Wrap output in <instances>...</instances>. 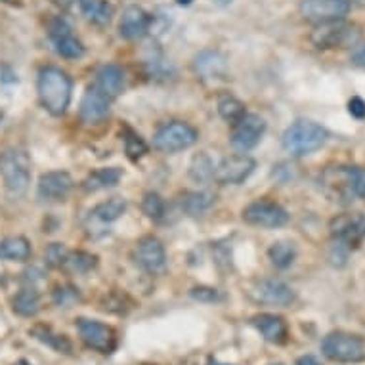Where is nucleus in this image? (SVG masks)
<instances>
[{
    "label": "nucleus",
    "mask_w": 365,
    "mask_h": 365,
    "mask_svg": "<svg viewBox=\"0 0 365 365\" xmlns=\"http://www.w3.org/2000/svg\"><path fill=\"white\" fill-rule=\"evenodd\" d=\"M123 142H125L126 155L130 157L132 161H136V159H140V157H144L148 153V144L140 138L136 132L130 130V128H125Z\"/></svg>",
    "instance_id": "nucleus-34"
},
{
    "label": "nucleus",
    "mask_w": 365,
    "mask_h": 365,
    "mask_svg": "<svg viewBox=\"0 0 365 365\" xmlns=\"http://www.w3.org/2000/svg\"><path fill=\"white\" fill-rule=\"evenodd\" d=\"M31 257V245L25 237H8L0 241V258L2 260H16V262H25Z\"/></svg>",
    "instance_id": "nucleus-28"
},
{
    "label": "nucleus",
    "mask_w": 365,
    "mask_h": 365,
    "mask_svg": "<svg viewBox=\"0 0 365 365\" xmlns=\"http://www.w3.org/2000/svg\"><path fill=\"white\" fill-rule=\"evenodd\" d=\"M134 258H136V264H138L140 268L148 272V274H151V276L163 274L165 268H167V252H165V247L153 235H145V237H142L136 243Z\"/></svg>",
    "instance_id": "nucleus-13"
},
{
    "label": "nucleus",
    "mask_w": 365,
    "mask_h": 365,
    "mask_svg": "<svg viewBox=\"0 0 365 365\" xmlns=\"http://www.w3.org/2000/svg\"><path fill=\"white\" fill-rule=\"evenodd\" d=\"M73 0H54V4H58V6H61V8H67L69 6V4H71Z\"/></svg>",
    "instance_id": "nucleus-44"
},
{
    "label": "nucleus",
    "mask_w": 365,
    "mask_h": 365,
    "mask_svg": "<svg viewBox=\"0 0 365 365\" xmlns=\"http://www.w3.org/2000/svg\"><path fill=\"white\" fill-rule=\"evenodd\" d=\"M243 220L247 224H251V226L276 230V227H282L287 224L289 215L282 205L260 199V201L247 205L245 210H243Z\"/></svg>",
    "instance_id": "nucleus-11"
},
{
    "label": "nucleus",
    "mask_w": 365,
    "mask_h": 365,
    "mask_svg": "<svg viewBox=\"0 0 365 365\" xmlns=\"http://www.w3.org/2000/svg\"><path fill=\"white\" fill-rule=\"evenodd\" d=\"M14 312L21 317H33L41 310V294L36 293V289L25 287L21 289L12 300Z\"/></svg>",
    "instance_id": "nucleus-27"
},
{
    "label": "nucleus",
    "mask_w": 365,
    "mask_h": 365,
    "mask_svg": "<svg viewBox=\"0 0 365 365\" xmlns=\"http://www.w3.org/2000/svg\"><path fill=\"white\" fill-rule=\"evenodd\" d=\"M212 2H216V4H220V6H226V4H230L232 0H212Z\"/></svg>",
    "instance_id": "nucleus-46"
},
{
    "label": "nucleus",
    "mask_w": 365,
    "mask_h": 365,
    "mask_svg": "<svg viewBox=\"0 0 365 365\" xmlns=\"http://www.w3.org/2000/svg\"><path fill=\"white\" fill-rule=\"evenodd\" d=\"M329 230L336 245L344 249H356L365 240V215L346 212V215L335 216L329 222Z\"/></svg>",
    "instance_id": "nucleus-8"
},
{
    "label": "nucleus",
    "mask_w": 365,
    "mask_h": 365,
    "mask_svg": "<svg viewBox=\"0 0 365 365\" xmlns=\"http://www.w3.org/2000/svg\"><path fill=\"white\" fill-rule=\"evenodd\" d=\"M94 86L98 90H102L108 98L115 100L125 88V71L115 63L102 66L96 73V84Z\"/></svg>",
    "instance_id": "nucleus-23"
},
{
    "label": "nucleus",
    "mask_w": 365,
    "mask_h": 365,
    "mask_svg": "<svg viewBox=\"0 0 365 365\" xmlns=\"http://www.w3.org/2000/svg\"><path fill=\"white\" fill-rule=\"evenodd\" d=\"M126 210V201L120 197H111L108 201H103L98 207L90 210L86 220H84V227L86 234L90 237H102L109 232V226L115 220H119L123 212Z\"/></svg>",
    "instance_id": "nucleus-9"
},
{
    "label": "nucleus",
    "mask_w": 365,
    "mask_h": 365,
    "mask_svg": "<svg viewBox=\"0 0 365 365\" xmlns=\"http://www.w3.org/2000/svg\"><path fill=\"white\" fill-rule=\"evenodd\" d=\"M73 178L66 170H52L38 180V195L44 201H63L71 193Z\"/></svg>",
    "instance_id": "nucleus-19"
},
{
    "label": "nucleus",
    "mask_w": 365,
    "mask_h": 365,
    "mask_svg": "<svg viewBox=\"0 0 365 365\" xmlns=\"http://www.w3.org/2000/svg\"><path fill=\"white\" fill-rule=\"evenodd\" d=\"M120 176H123V173L117 167L98 168V170L86 176V180L83 182V187L86 192H100V190H106V187L117 186Z\"/></svg>",
    "instance_id": "nucleus-26"
},
{
    "label": "nucleus",
    "mask_w": 365,
    "mask_h": 365,
    "mask_svg": "<svg viewBox=\"0 0 365 365\" xmlns=\"http://www.w3.org/2000/svg\"><path fill=\"white\" fill-rule=\"evenodd\" d=\"M195 142H197V130L192 125L182 123V120H173V123L163 125L155 132V138H153L155 150L163 151V153L184 151L192 148Z\"/></svg>",
    "instance_id": "nucleus-7"
},
{
    "label": "nucleus",
    "mask_w": 365,
    "mask_h": 365,
    "mask_svg": "<svg viewBox=\"0 0 365 365\" xmlns=\"http://www.w3.org/2000/svg\"><path fill=\"white\" fill-rule=\"evenodd\" d=\"M272 365H283V364H272Z\"/></svg>",
    "instance_id": "nucleus-50"
},
{
    "label": "nucleus",
    "mask_w": 365,
    "mask_h": 365,
    "mask_svg": "<svg viewBox=\"0 0 365 365\" xmlns=\"http://www.w3.org/2000/svg\"><path fill=\"white\" fill-rule=\"evenodd\" d=\"M77 329L84 344L96 352L111 354L117 348V333L113 331V327H109L102 322L81 317L77 322Z\"/></svg>",
    "instance_id": "nucleus-10"
},
{
    "label": "nucleus",
    "mask_w": 365,
    "mask_h": 365,
    "mask_svg": "<svg viewBox=\"0 0 365 365\" xmlns=\"http://www.w3.org/2000/svg\"><path fill=\"white\" fill-rule=\"evenodd\" d=\"M192 297L195 300H199V302H205V304H210V302H216V300L220 299V294H218V291L215 287H205V285L193 287Z\"/></svg>",
    "instance_id": "nucleus-39"
},
{
    "label": "nucleus",
    "mask_w": 365,
    "mask_h": 365,
    "mask_svg": "<svg viewBox=\"0 0 365 365\" xmlns=\"http://www.w3.org/2000/svg\"><path fill=\"white\" fill-rule=\"evenodd\" d=\"M212 174H215V167H212V163L207 155H197L193 157L192 167H190V176H192L195 182H207L209 178H212Z\"/></svg>",
    "instance_id": "nucleus-35"
},
{
    "label": "nucleus",
    "mask_w": 365,
    "mask_h": 365,
    "mask_svg": "<svg viewBox=\"0 0 365 365\" xmlns=\"http://www.w3.org/2000/svg\"><path fill=\"white\" fill-rule=\"evenodd\" d=\"M0 173L6 190L14 197H21L31 182V161L21 150H8L0 159Z\"/></svg>",
    "instance_id": "nucleus-5"
},
{
    "label": "nucleus",
    "mask_w": 365,
    "mask_h": 365,
    "mask_svg": "<svg viewBox=\"0 0 365 365\" xmlns=\"http://www.w3.org/2000/svg\"><path fill=\"white\" fill-rule=\"evenodd\" d=\"M249 297L258 304L268 306H279L285 308L294 300L293 289L289 287L287 283L279 282V279H262L257 282L249 289Z\"/></svg>",
    "instance_id": "nucleus-14"
},
{
    "label": "nucleus",
    "mask_w": 365,
    "mask_h": 365,
    "mask_svg": "<svg viewBox=\"0 0 365 365\" xmlns=\"http://www.w3.org/2000/svg\"><path fill=\"white\" fill-rule=\"evenodd\" d=\"M218 113H220L222 119L227 120V123H232V125H235L237 120L243 119L247 115L245 106L234 96H222L220 100H218Z\"/></svg>",
    "instance_id": "nucleus-32"
},
{
    "label": "nucleus",
    "mask_w": 365,
    "mask_h": 365,
    "mask_svg": "<svg viewBox=\"0 0 365 365\" xmlns=\"http://www.w3.org/2000/svg\"><path fill=\"white\" fill-rule=\"evenodd\" d=\"M150 25L151 16H148L140 6H128L120 18V36H125L126 41H138L150 33Z\"/></svg>",
    "instance_id": "nucleus-22"
},
{
    "label": "nucleus",
    "mask_w": 365,
    "mask_h": 365,
    "mask_svg": "<svg viewBox=\"0 0 365 365\" xmlns=\"http://www.w3.org/2000/svg\"><path fill=\"white\" fill-rule=\"evenodd\" d=\"M322 354L335 364H359L365 361V342L352 333L333 331L322 341Z\"/></svg>",
    "instance_id": "nucleus-4"
},
{
    "label": "nucleus",
    "mask_w": 365,
    "mask_h": 365,
    "mask_svg": "<svg viewBox=\"0 0 365 365\" xmlns=\"http://www.w3.org/2000/svg\"><path fill=\"white\" fill-rule=\"evenodd\" d=\"M268 257L276 268L285 269L294 262V258H297V249H294L293 243H289V241H277V243H274V245L269 247Z\"/></svg>",
    "instance_id": "nucleus-30"
},
{
    "label": "nucleus",
    "mask_w": 365,
    "mask_h": 365,
    "mask_svg": "<svg viewBox=\"0 0 365 365\" xmlns=\"http://www.w3.org/2000/svg\"><path fill=\"white\" fill-rule=\"evenodd\" d=\"M145 66L150 69V75H153L155 78L168 77L170 75V63L163 58V54H153L151 58H148Z\"/></svg>",
    "instance_id": "nucleus-38"
},
{
    "label": "nucleus",
    "mask_w": 365,
    "mask_h": 365,
    "mask_svg": "<svg viewBox=\"0 0 365 365\" xmlns=\"http://www.w3.org/2000/svg\"><path fill=\"white\" fill-rule=\"evenodd\" d=\"M14 365H33V364H29L27 359H19V361H16V364H14Z\"/></svg>",
    "instance_id": "nucleus-47"
},
{
    "label": "nucleus",
    "mask_w": 365,
    "mask_h": 365,
    "mask_svg": "<svg viewBox=\"0 0 365 365\" xmlns=\"http://www.w3.org/2000/svg\"><path fill=\"white\" fill-rule=\"evenodd\" d=\"M322 187L331 201L348 205L365 197V168L358 165H336L325 168Z\"/></svg>",
    "instance_id": "nucleus-1"
},
{
    "label": "nucleus",
    "mask_w": 365,
    "mask_h": 365,
    "mask_svg": "<svg viewBox=\"0 0 365 365\" xmlns=\"http://www.w3.org/2000/svg\"><path fill=\"white\" fill-rule=\"evenodd\" d=\"M38 98L44 109L54 117H60L67 111L71 102L73 83L71 77L60 67L48 66L38 73Z\"/></svg>",
    "instance_id": "nucleus-2"
},
{
    "label": "nucleus",
    "mask_w": 365,
    "mask_h": 365,
    "mask_svg": "<svg viewBox=\"0 0 365 365\" xmlns=\"http://www.w3.org/2000/svg\"><path fill=\"white\" fill-rule=\"evenodd\" d=\"M297 365H322L319 364V359L316 356H312V354H306V356H300L297 359Z\"/></svg>",
    "instance_id": "nucleus-42"
},
{
    "label": "nucleus",
    "mask_w": 365,
    "mask_h": 365,
    "mask_svg": "<svg viewBox=\"0 0 365 365\" xmlns=\"http://www.w3.org/2000/svg\"><path fill=\"white\" fill-rule=\"evenodd\" d=\"M193 69L203 81H222L227 75V61L216 50H203L195 56Z\"/></svg>",
    "instance_id": "nucleus-21"
},
{
    "label": "nucleus",
    "mask_w": 365,
    "mask_h": 365,
    "mask_svg": "<svg viewBox=\"0 0 365 365\" xmlns=\"http://www.w3.org/2000/svg\"><path fill=\"white\" fill-rule=\"evenodd\" d=\"M67 247L63 243H52L48 245V249L44 251V258H46V264L52 266V268H61L67 260Z\"/></svg>",
    "instance_id": "nucleus-36"
},
{
    "label": "nucleus",
    "mask_w": 365,
    "mask_h": 365,
    "mask_svg": "<svg viewBox=\"0 0 365 365\" xmlns=\"http://www.w3.org/2000/svg\"><path fill=\"white\" fill-rule=\"evenodd\" d=\"M359 29L356 25L344 24V21H329V24H319L312 31V44L319 50L331 48H348L356 46L359 42Z\"/></svg>",
    "instance_id": "nucleus-6"
},
{
    "label": "nucleus",
    "mask_w": 365,
    "mask_h": 365,
    "mask_svg": "<svg viewBox=\"0 0 365 365\" xmlns=\"http://www.w3.org/2000/svg\"><path fill=\"white\" fill-rule=\"evenodd\" d=\"M29 333L33 339H36L38 342H42L44 346L52 348V350H56V352H60V354H71L73 352L71 341H69L66 335L54 333V331H52V327H48V325H35V327H33Z\"/></svg>",
    "instance_id": "nucleus-25"
},
{
    "label": "nucleus",
    "mask_w": 365,
    "mask_h": 365,
    "mask_svg": "<svg viewBox=\"0 0 365 365\" xmlns=\"http://www.w3.org/2000/svg\"><path fill=\"white\" fill-rule=\"evenodd\" d=\"M215 203V195L207 192H186L182 195V210L190 216H201L212 207Z\"/></svg>",
    "instance_id": "nucleus-29"
},
{
    "label": "nucleus",
    "mask_w": 365,
    "mask_h": 365,
    "mask_svg": "<svg viewBox=\"0 0 365 365\" xmlns=\"http://www.w3.org/2000/svg\"><path fill=\"white\" fill-rule=\"evenodd\" d=\"M329 138V132L314 120H297L283 132V150L294 157L310 155L314 151L322 150Z\"/></svg>",
    "instance_id": "nucleus-3"
},
{
    "label": "nucleus",
    "mask_w": 365,
    "mask_h": 365,
    "mask_svg": "<svg viewBox=\"0 0 365 365\" xmlns=\"http://www.w3.org/2000/svg\"><path fill=\"white\" fill-rule=\"evenodd\" d=\"M266 130V123L258 115H245L234 125L232 130V145L237 151H249L260 142Z\"/></svg>",
    "instance_id": "nucleus-16"
},
{
    "label": "nucleus",
    "mask_w": 365,
    "mask_h": 365,
    "mask_svg": "<svg viewBox=\"0 0 365 365\" xmlns=\"http://www.w3.org/2000/svg\"><path fill=\"white\" fill-rule=\"evenodd\" d=\"M176 2H178L180 6H190V4H192L193 0H176Z\"/></svg>",
    "instance_id": "nucleus-45"
},
{
    "label": "nucleus",
    "mask_w": 365,
    "mask_h": 365,
    "mask_svg": "<svg viewBox=\"0 0 365 365\" xmlns=\"http://www.w3.org/2000/svg\"><path fill=\"white\" fill-rule=\"evenodd\" d=\"M2 2H18V0H2Z\"/></svg>",
    "instance_id": "nucleus-49"
},
{
    "label": "nucleus",
    "mask_w": 365,
    "mask_h": 365,
    "mask_svg": "<svg viewBox=\"0 0 365 365\" xmlns=\"http://www.w3.org/2000/svg\"><path fill=\"white\" fill-rule=\"evenodd\" d=\"M142 209H144L145 216L151 218L153 222H161L165 218V215H167V203L155 192L145 193L144 201H142Z\"/></svg>",
    "instance_id": "nucleus-33"
},
{
    "label": "nucleus",
    "mask_w": 365,
    "mask_h": 365,
    "mask_svg": "<svg viewBox=\"0 0 365 365\" xmlns=\"http://www.w3.org/2000/svg\"><path fill=\"white\" fill-rule=\"evenodd\" d=\"M356 46H358V48L352 52V63L365 69V42L364 44H356Z\"/></svg>",
    "instance_id": "nucleus-41"
},
{
    "label": "nucleus",
    "mask_w": 365,
    "mask_h": 365,
    "mask_svg": "<svg viewBox=\"0 0 365 365\" xmlns=\"http://www.w3.org/2000/svg\"><path fill=\"white\" fill-rule=\"evenodd\" d=\"M209 365H227V364H220V361H209Z\"/></svg>",
    "instance_id": "nucleus-48"
},
{
    "label": "nucleus",
    "mask_w": 365,
    "mask_h": 365,
    "mask_svg": "<svg viewBox=\"0 0 365 365\" xmlns=\"http://www.w3.org/2000/svg\"><path fill=\"white\" fill-rule=\"evenodd\" d=\"M348 111H350V115H352L354 119H365V102L364 98L359 96H354L350 102H348Z\"/></svg>",
    "instance_id": "nucleus-40"
},
{
    "label": "nucleus",
    "mask_w": 365,
    "mask_h": 365,
    "mask_svg": "<svg viewBox=\"0 0 365 365\" xmlns=\"http://www.w3.org/2000/svg\"><path fill=\"white\" fill-rule=\"evenodd\" d=\"M348 6H359L364 8L365 6V0H344Z\"/></svg>",
    "instance_id": "nucleus-43"
},
{
    "label": "nucleus",
    "mask_w": 365,
    "mask_h": 365,
    "mask_svg": "<svg viewBox=\"0 0 365 365\" xmlns=\"http://www.w3.org/2000/svg\"><path fill=\"white\" fill-rule=\"evenodd\" d=\"M111 111V98L103 94L96 86L86 90L83 102H81V119L84 125H98L102 123Z\"/></svg>",
    "instance_id": "nucleus-18"
},
{
    "label": "nucleus",
    "mask_w": 365,
    "mask_h": 365,
    "mask_svg": "<svg viewBox=\"0 0 365 365\" xmlns=\"http://www.w3.org/2000/svg\"><path fill=\"white\" fill-rule=\"evenodd\" d=\"M81 299L78 297V291L71 285H66V287H58L54 291V304L60 306V308H69L73 306L77 300Z\"/></svg>",
    "instance_id": "nucleus-37"
},
{
    "label": "nucleus",
    "mask_w": 365,
    "mask_h": 365,
    "mask_svg": "<svg viewBox=\"0 0 365 365\" xmlns=\"http://www.w3.org/2000/svg\"><path fill=\"white\" fill-rule=\"evenodd\" d=\"M78 6H81V12L86 21L98 25V27L108 25L113 18V6L108 0H78Z\"/></svg>",
    "instance_id": "nucleus-24"
},
{
    "label": "nucleus",
    "mask_w": 365,
    "mask_h": 365,
    "mask_svg": "<svg viewBox=\"0 0 365 365\" xmlns=\"http://www.w3.org/2000/svg\"><path fill=\"white\" fill-rule=\"evenodd\" d=\"M350 12L344 0H302L300 2V14L306 21L312 24H329V21H341Z\"/></svg>",
    "instance_id": "nucleus-12"
},
{
    "label": "nucleus",
    "mask_w": 365,
    "mask_h": 365,
    "mask_svg": "<svg viewBox=\"0 0 365 365\" xmlns=\"http://www.w3.org/2000/svg\"><path fill=\"white\" fill-rule=\"evenodd\" d=\"M98 258L94 255H90V252L84 251H77V252H69L67 255V260L63 264V268L69 269L71 274H88L90 269L96 268Z\"/></svg>",
    "instance_id": "nucleus-31"
},
{
    "label": "nucleus",
    "mask_w": 365,
    "mask_h": 365,
    "mask_svg": "<svg viewBox=\"0 0 365 365\" xmlns=\"http://www.w3.org/2000/svg\"><path fill=\"white\" fill-rule=\"evenodd\" d=\"M50 38L54 42L56 52L66 60H78L84 56L83 42L73 35L71 27L63 19H54L50 24Z\"/></svg>",
    "instance_id": "nucleus-17"
},
{
    "label": "nucleus",
    "mask_w": 365,
    "mask_h": 365,
    "mask_svg": "<svg viewBox=\"0 0 365 365\" xmlns=\"http://www.w3.org/2000/svg\"><path fill=\"white\" fill-rule=\"evenodd\" d=\"M257 163L249 155H232L222 159L215 167V180L222 186L227 184H241L255 173Z\"/></svg>",
    "instance_id": "nucleus-15"
},
{
    "label": "nucleus",
    "mask_w": 365,
    "mask_h": 365,
    "mask_svg": "<svg viewBox=\"0 0 365 365\" xmlns=\"http://www.w3.org/2000/svg\"><path fill=\"white\" fill-rule=\"evenodd\" d=\"M252 327L264 336V341L272 344H285L289 339L287 322L276 314H257L251 319Z\"/></svg>",
    "instance_id": "nucleus-20"
}]
</instances>
